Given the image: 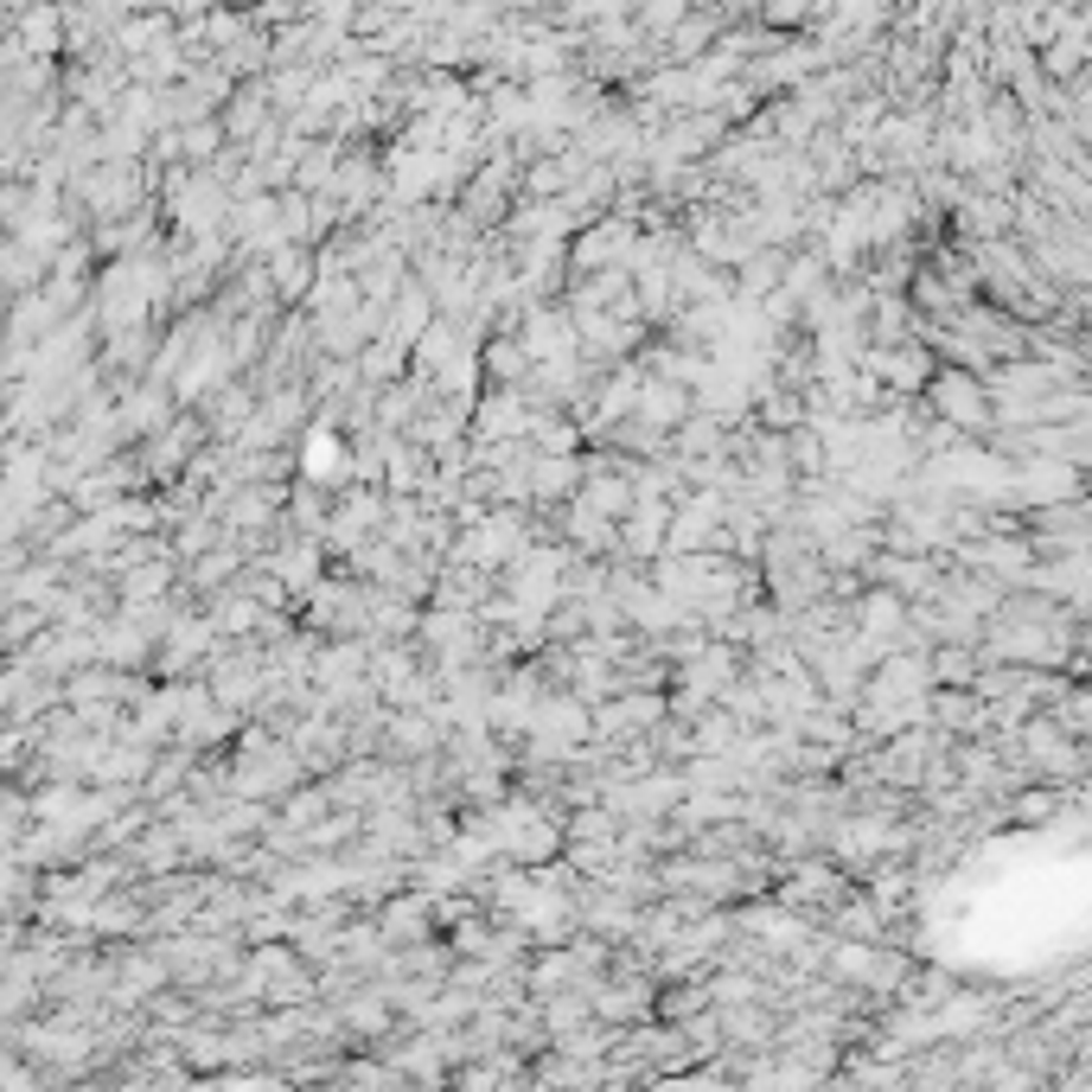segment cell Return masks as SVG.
Instances as JSON below:
<instances>
[{
	"label": "cell",
	"instance_id": "6da1fadb",
	"mask_svg": "<svg viewBox=\"0 0 1092 1092\" xmlns=\"http://www.w3.org/2000/svg\"><path fill=\"white\" fill-rule=\"evenodd\" d=\"M333 460H339L333 441H314V454H307V466H314V474H333Z\"/></svg>",
	"mask_w": 1092,
	"mask_h": 1092
}]
</instances>
